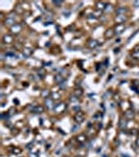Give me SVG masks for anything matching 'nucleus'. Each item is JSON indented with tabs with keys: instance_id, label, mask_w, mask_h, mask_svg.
Masks as SVG:
<instances>
[{
	"instance_id": "obj_1",
	"label": "nucleus",
	"mask_w": 139,
	"mask_h": 157,
	"mask_svg": "<svg viewBox=\"0 0 139 157\" xmlns=\"http://www.w3.org/2000/svg\"><path fill=\"white\" fill-rule=\"evenodd\" d=\"M21 30H22V25H21L20 23H16L14 26H12V27L10 28V31L12 34H14V35H18Z\"/></svg>"
},
{
	"instance_id": "obj_2",
	"label": "nucleus",
	"mask_w": 139,
	"mask_h": 157,
	"mask_svg": "<svg viewBox=\"0 0 139 157\" xmlns=\"http://www.w3.org/2000/svg\"><path fill=\"white\" fill-rule=\"evenodd\" d=\"M2 42L4 44H12L14 42V37H13V35H10V34H5L3 36V38H2Z\"/></svg>"
},
{
	"instance_id": "obj_3",
	"label": "nucleus",
	"mask_w": 139,
	"mask_h": 157,
	"mask_svg": "<svg viewBox=\"0 0 139 157\" xmlns=\"http://www.w3.org/2000/svg\"><path fill=\"white\" fill-rule=\"evenodd\" d=\"M74 119H75V122H77V124H81V123H83L84 119H85V114H84L82 111L77 112L75 115H74Z\"/></svg>"
},
{
	"instance_id": "obj_4",
	"label": "nucleus",
	"mask_w": 139,
	"mask_h": 157,
	"mask_svg": "<svg viewBox=\"0 0 139 157\" xmlns=\"http://www.w3.org/2000/svg\"><path fill=\"white\" fill-rule=\"evenodd\" d=\"M4 24L6 25V26H9V27L10 28V27H12V26H14V25L16 24L15 19H14V18H13V17H10V16H9V17H7L6 19L4 20Z\"/></svg>"
},
{
	"instance_id": "obj_5",
	"label": "nucleus",
	"mask_w": 139,
	"mask_h": 157,
	"mask_svg": "<svg viewBox=\"0 0 139 157\" xmlns=\"http://www.w3.org/2000/svg\"><path fill=\"white\" fill-rule=\"evenodd\" d=\"M65 109H66V104L65 103H60L58 106L54 107V111H56L57 113H61V112L65 111Z\"/></svg>"
},
{
	"instance_id": "obj_6",
	"label": "nucleus",
	"mask_w": 139,
	"mask_h": 157,
	"mask_svg": "<svg viewBox=\"0 0 139 157\" xmlns=\"http://www.w3.org/2000/svg\"><path fill=\"white\" fill-rule=\"evenodd\" d=\"M97 45H98V42H97V40H95V39H91V40H89L88 44H87L88 48H90V49L96 48V47H97Z\"/></svg>"
},
{
	"instance_id": "obj_7",
	"label": "nucleus",
	"mask_w": 139,
	"mask_h": 157,
	"mask_svg": "<svg viewBox=\"0 0 139 157\" xmlns=\"http://www.w3.org/2000/svg\"><path fill=\"white\" fill-rule=\"evenodd\" d=\"M125 30V24H116L114 27V31L115 34H117V35H120V34H122V31Z\"/></svg>"
},
{
	"instance_id": "obj_8",
	"label": "nucleus",
	"mask_w": 139,
	"mask_h": 157,
	"mask_svg": "<svg viewBox=\"0 0 139 157\" xmlns=\"http://www.w3.org/2000/svg\"><path fill=\"white\" fill-rule=\"evenodd\" d=\"M107 5H108V4L105 3V2H103V1H98V2H96V3H95L96 10H101V12H103L104 10H106Z\"/></svg>"
},
{
	"instance_id": "obj_9",
	"label": "nucleus",
	"mask_w": 139,
	"mask_h": 157,
	"mask_svg": "<svg viewBox=\"0 0 139 157\" xmlns=\"http://www.w3.org/2000/svg\"><path fill=\"white\" fill-rule=\"evenodd\" d=\"M45 106L48 109H54V104H53V99L50 98H45Z\"/></svg>"
},
{
	"instance_id": "obj_10",
	"label": "nucleus",
	"mask_w": 139,
	"mask_h": 157,
	"mask_svg": "<svg viewBox=\"0 0 139 157\" xmlns=\"http://www.w3.org/2000/svg\"><path fill=\"white\" fill-rule=\"evenodd\" d=\"M125 20H127L125 15H117L116 18H115V21L117 22V24H124V22Z\"/></svg>"
},
{
	"instance_id": "obj_11",
	"label": "nucleus",
	"mask_w": 139,
	"mask_h": 157,
	"mask_svg": "<svg viewBox=\"0 0 139 157\" xmlns=\"http://www.w3.org/2000/svg\"><path fill=\"white\" fill-rule=\"evenodd\" d=\"M114 35H115L114 29L109 28V29H107L106 33H105V38H106V39H111V38H113V37H114Z\"/></svg>"
},
{
	"instance_id": "obj_12",
	"label": "nucleus",
	"mask_w": 139,
	"mask_h": 157,
	"mask_svg": "<svg viewBox=\"0 0 139 157\" xmlns=\"http://www.w3.org/2000/svg\"><path fill=\"white\" fill-rule=\"evenodd\" d=\"M125 117L127 119H132V118H134V111H133L132 109L127 110V111L125 112Z\"/></svg>"
},
{
	"instance_id": "obj_13",
	"label": "nucleus",
	"mask_w": 139,
	"mask_h": 157,
	"mask_svg": "<svg viewBox=\"0 0 139 157\" xmlns=\"http://www.w3.org/2000/svg\"><path fill=\"white\" fill-rule=\"evenodd\" d=\"M75 139H77V141H78V142L84 143L86 140H87V137H86L85 134H80V135H77V137H75Z\"/></svg>"
},
{
	"instance_id": "obj_14",
	"label": "nucleus",
	"mask_w": 139,
	"mask_h": 157,
	"mask_svg": "<svg viewBox=\"0 0 139 157\" xmlns=\"http://www.w3.org/2000/svg\"><path fill=\"white\" fill-rule=\"evenodd\" d=\"M31 54H33V49L30 48V47H25L24 49H23V54L27 58V57H30Z\"/></svg>"
},
{
	"instance_id": "obj_15",
	"label": "nucleus",
	"mask_w": 139,
	"mask_h": 157,
	"mask_svg": "<svg viewBox=\"0 0 139 157\" xmlns=\"http://www.w3.org/2000/svg\"><path fill=\"white\" fill-rule=\"evenodd\" d=\"M127 10H128L125 9V7L119 6V7H117V10H116V14H117V15H125Z\"/></svg>"
},
{
	"instance_id": "obj_16",
	"label": "nucleus",
	"mask_w": 139,
	"mask_h": 157,
	"mask_svg": "<svg viewBox=\"0 0 139 157\" xmlns=\"http://www.w3.org/2000/svg\"><path fill=\"white\" fill-rule=\"evenodd\" d=\"M43 111H44V108L42 106H37V107H35V108L33 109V112H34V113H37V114L42 113Z\"/></svg>"
},
{
	"instance_id": "obj_17",
	"label": "nucleus",
	"mask_w": 139,
	"mask_h": 157,
	"mask_svg": "<svg viewBox=\"0 0 139 157\" xmlns=\"http://www.w3.org/2000/svg\"><path fill=\"white\" fill-rule=\"evenodd\" d=\"M54 80H56V82L59 83V84H62V83L65 82V78H63L61 74H57L56 77H54Z\"/></svg>"
},
{
	"instance_id": "obj_18",
	"label": "nucleus",
	"mask_w": 139,
	"mask_h": 157,
	"mask_svg": "<svg viewBox=\"0 0 139 157\" xmlns=\"http://www.w3.org/2000/svg\"><path fill=\"white\" fill-rule=\"evenodd\" d=\"M91 15H92V16H89V17H92V18H98V17H101V10H94V12H93V14H91Z\"/></svg>"
},
{
	"instance_id": "obj_19",
	"label": "nucleus",
	"mask_w": 139,
	"mask_h": 157,
	"mask_svg": "<svg viewBox=\"0 0 139 157\" xmlns=\"http://www.w3.org/2000/svg\"><path fill=\"white\" fill-rule=\"evenodd\" d=\"M50 98H52L53 101H56V99H59L60 98H61V95H60V93L59 92H52L50 94V96H49Z\"/></svg>"
},
{
	"instance_id": "obj_20",
	"label": "nucleus",
	"mask_w": 139,
	"mask_h": 157,
	"mask_svg": "<svg viewBox=\"0 0 139 157\" xmlns=\"http://www.w3.org/2000/svg\"><path fill=\"white\" fill-rule=\"evenodd\" d=\"M132 56H133V58H135V59H139V49H136V50L133 51Z\"/></svg>"
},
{
	"instance_id": "obj_21",
	"label": "nucleus",
	"mask_w": 139,
	"mask_h": 157,
	"mask_svg": "<svg viewBox=\"0 0 139 157\" xmlns=\"http://www.w3.org/2000/svg\"><path fill=\"white\" fill-rule=\"evenodd\" d=\"M48 94H49V95H50V92H49V91L48 90H44L43 91V92H42V95H43L44 96V98H47V95H48Z\"/></svg>"
},
{
	"instance_id": "obj_22",
	"label": "nucleus",
	"mask_w": 139,
	"mask_h": 157,
	"mask_svg": "<svg viewBox=\"0 0 139 157\" xmlns=\"http://www.w3.org/2000/svg\"><path fill=\"white\" fill-rule=\"evenodd\" d=\"M21 152H22V150H20V149H14L13 150V153L14 154H21Z\"/></svg>"
},
{
	"instance_id": "obj_23",
	"label": "nucleus",
	"mask_w": 139,
	"mask_h": 157,
	"mask_svg": "<svg viewBox=\"0 0 139 157\" xmlns=\"http://www.w3.org/2000/svg\"><path fill=\"white\" fill-rule=\"evenodd\" d=\"M83 93V91L81 90V89H77V91H75V96H78V95H81V94Z\"/></svg>"
},
{
	"instance_id": "obj_24",
	"label": "nucleus",
	"mask_w": 139,
	"mask_h": 157,
	"mask_svg": "<svg viewBox=\"0 0 139 157\" xmlns=\"http://www.w3.org/2000/svg\"><path fill=\"white\" fill-rule=\"evenodd\" d=\"M78 101V99H77V96H74V95H73V96H71V98H70V102H72V103H73V102H77Z\"/></svg>"
},
{
	"instance_id": "obj_25",
	"label": "nucleus",
	"mask_w": 139,
	"mask_h": 157,
	"mask_svg": "<svg viewBox=\"0 0 139 157\" xmlns=\"http://www.w3.org/2000/svg\"><path fill=\"white\" fill-rule=\"evenodd\" d=\"M53 3L56 4V5H61V4L63 3V1H62V0H60V1H57V0H56V1H53Z\"/></svg>"
},
{
	"instance_id": "obj_26",
	"label": "nucleus",
	"mask_w": 139,
	"mask_h": 157,
	"mask_svg": "<svg viewBox=\"0 0 139 157\" xmlns=\"http://www.w3.org/2000/svg\"><path fill=\"white\" fill-rule=\"evenodd\" d=\"M134 6H136V7H139V0H137V1H134Z\"/></svg>"
},
{
	"instance_id": "obj_27",
	"label": "nucleus",
	"mask_w": 139,
	"mask_h": 157,
	"mask_svg": "<svg viewBox=\"0 0 139 157\" xmlns=\"http://www.w3.org/2000/svg\"><path fill=\"white\" fill-rule=\"evenodd\" d=\"M73 110H74V111H77V112H80V106L74 107V108H73Z\"/></svg>"
},
{
	"instance_id": "obj_28",
	"label": "nucleus",
	"mask_w": 139,
	"mask_h": 157,
	"mask_svg": "<svg viewBox=\"0 0 139 157\" xmlns=\"http://www.w3.org/2000/svg\"><path fill=\"white\" fill-rule=\"evenodd\" d=\"M6 117H10V116H6V114H2V115H1V118H2V119L6 118Z\"/></svg>"
},
{
	"instance_id": "obj_29",
	"label": "nucleus",
	"mask_w": 139,
	"mask_h": 157,
	"mask_svg": "<svg viewBox=\"0 0 139 157\" xmlns=\"http://www.w3.org/2000/svg\"><path fill=\"white\" fill-rule=\"evenodd\" d=\"M132 134H137V131H136V130H133V131H132Z\"/></svg>"
},
{
	"instance_id": "obj_30",
	"label": "nucleus",
	"mask_w": 139,
	"mask_h": 157,
	"mask_svg": "<svg viewBox=\"0 0 139 157\" xmlns=\"http://www.w3.org/2000/svg\"><path fill=\"white\" fill-rule=\"evenodd\" d=\"M136 145L139 147V138H137V140H136Z\"/></svg>"
}]
</instances>
